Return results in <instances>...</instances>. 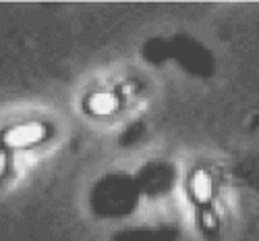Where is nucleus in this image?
I'll return each mask as SVG.
<instances>
[{
    "mask_svg": "<svg viewBox=\"0 0 259 241\" xmlns=\"http://www.w3.org/2000/svg\"><path fill=\"white\" fill-rule=\"evenodd\" d=\"M213 193V185H211V179L205 170H195L191 177V195L195 198V202L199 204H205L209 202Z\"/></svg>",
    "mask_w": 259,
    "mask_h": 241,
    "instance_id": "obj_2",
    "label": "nucleus"
},
{
    "mask_svg": "<svg viewBox=\"0 0 259 241\" xmlns=\"http://www.w3.org/2000/svg\"><path fill=\"white\" fill-rule=\"evenodd\" d=\"M7 168H9V156L5 152H0V179L7 175Z\"/></svg>",
    "mask_w": 259,
    "mask_h": 241,
    "instance_id": "obj_4",
    "label": "nucleus"
},
{
    "mask_svg": "<svg viewBox=\"0 0 259 241\" xmlns=\"http://www.w3.org/2000/svg\"><path fill=\"white\" fill-rule=\"evenodd\" d=\"M46 137V125L41 123H21L9 127L0 135V146L5 150H23Z\"/></svg>",
    "mask_w": 259,
    "mask_h": 241,
    "instance_id": "obj_1",
    "label": "nucleus"
},
{
    "mask_svg": "<svg viewBox=\"0 0 259 241\" xmlns=\"http://www.w3.org/2000/svg\"><path fill=\"white\" fill-rule=\"evenodd\" d=\"M114 108H116V98L106 92H98V94L90 96V100H88V111L96 117L110 115V113H114Z\"/></svg>",
    "mask_w": 259,
    "mask_h": 241,
    "instance_id": "obj_3",
    "label": "nucleus"
}]
</instances>
